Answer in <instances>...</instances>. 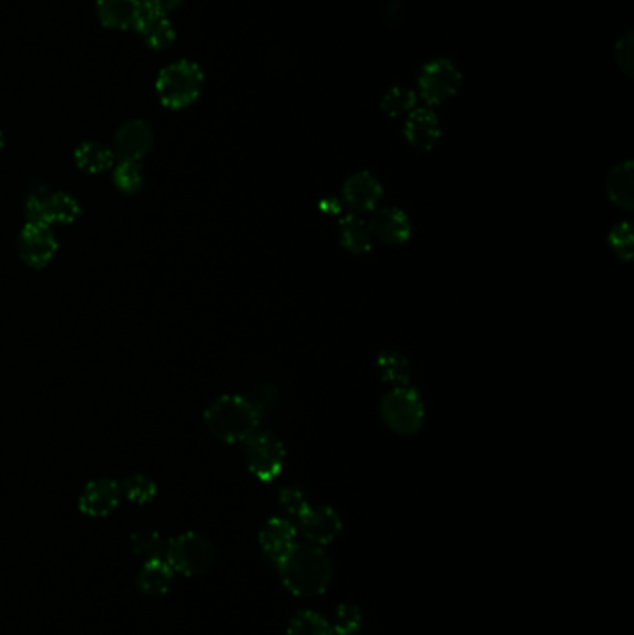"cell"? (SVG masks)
<instances>
[{
    "mask_svg": "<svg viewBox=\"0 0 634 635\" xmlns=\"http://www.w3.org/2000/svg\"><path fill=\"white\" fill-rule=\"evenodd\" d=\"M279 576L283 585L296 597H318L328 591L333 576L331 559L322 546L296 545L279 559Z\"/></svg>",
    "mask_w": 634,
    "mask_h": 635,
    "instance_id": "obj_1",
    "label": "cell"
},
{
    "mask_svg": "<svg viewBox=\"0 0 634 635\" xmlns=\"http://www.w3.org/2000/svg\"><path fill=\"white\" fill-rule=\"evenodd\" d=\"M261 409L250 398L225 394L207 407L205 424L218 441L244 442L259 428Z\"/></svg>",
    "mask_w": 634,
    "mask_h": 635,
    "instance_id": "obj_2",
    "label": "cell"
},
{
    "mask_svg": "<svg viewBox=\"0 0 634 635\" xmlns=\"http://www.w3.org/2000/svg\"><path fill=\"white\" fill-rule=\"evenodd\" d=\"M203 84L205 75L201 67L190 60H179L160 71L155 90L162 106L170 110H183L198 101Z\"/></svg>",
    "mask_w": 634,
    "mask_h": 635,
    "instance_id": "obj_3",
    "label": "cell"
},
{
    "mask_svg": "<svg viewBox=\"0 0 634 635\" xmlns=\"http://www.w3.org/2000/svg\"><path fill=\"white\" fill-rule=\"evenodd\" d=\"M216 558L218 554L211 541L196 532H185L173 537L168 541L164 552V559L173 572H179L188 578L207 574L214 567Z\"/></svg>",
    "mask_w": 634,
    "mask_h": 635,
    "instance_id": "obj_4",
    "label": "cell"
},
{
    "mask_svg": "<svg viewBox=\"0 0 634 635\" xmlns=\"http://www.w3.org/2000/svg\"><path fill=\"white\" fill-rule=\"evenodd\" d=\"M380 413L385 426L398 435L410 437L423 428V400L415 389L397 387L387 392L380 403Z\"/></svg>",
    "mask_w": 634,
    "mask_h": 635,
    "instance_id": "obj_5",
    "label": "cell"
},
{
    "mask_svg": "<svg viewBox=\"0 0 634 635\" xmlns=\"http://www.w3.org/2000/svg\"><path fill=\"white\" fill-rule=\"evenodd\" d=\"M244 442H246L244 446L246 465L250 468L251 474L265 483L276 480L285 467V457H287L283 442L268 431H259V433L255 431L250 439Z\"/></svg>",
    "mask_w": 634,
    "mask_h": 635,
    "instance_id": "obj_6",
    "label": "cell"
},
{
    "mask_svg": "<svg viewBox=\"0 0 634 635\" xmlns=\"http://www.w3.org/2000/svg\"><path fill=\"white\" fill-rule=\"evenodd\" d=\"M462 86V73L456 65L445 58L432 60L423 67L419 78V88L424 101L428 104L445 103L454 97Z\"/></svg>",
    "mask_w": 634,
    "mask_h": 635,
    "instance_id": "obj_7",
    "label": "cell"
},
{
    "mask_svg": "<svg viewBox=\"0 0 634 635\" xmlns=\"http://www.w3.org/2000/svg\"><path fill=\"white\" fill-rule=\"evenodd\" d=\"M58 251V240L51 225L27 223L17 238V253L30 268H45Z\"/></svg>",
    "mask_w": 634,
    "mask_h": 635,
    "instance_id": "obj_8",
    "label": "cell"
},
{
    "mask_svg": "<svg viewBox=\"0 0 634 635\" xmlns=\"http://www.w3.org/2000/svg\"><path fill=\"white\" fill-rule=\"evenodd\" d=\"M155 132L144 119H131L119 127L114 136V155L121 160H140L151 151Z\"/></svg>",
    "mask_w": 634,
    "mask_h": 635,
    "instance_id": "obj_9",
    "label": "cell"
},
{
    "mask_svg": "<svg viewBox=\"0 0 634 635\" xmlns=\"http://www.w3.org/2000/svg\"><path fill=\"white\" fill-rule=\"evenodd\" d=\"M121 500V487L114 480H93L80 493L79 509L86 517L103 519L112 515Z\"/></svg>",
    "mask_w": 634,
    "mask_h": 635,
    "instance_id": "obj_10",
    "label": "cell"
},
{
    "mask_svg": "<svg viewBox=\"0 0 634 635\" xmlns=\"http://www.w3.org/2000/svg\"><path fill=\"white\" fill-rule=\"evenodd\" d=\"M296 528L313 545H330L343 530V520L331 507H311L302 519H298Z\"/></svg>",
    "mask_w": 634,
    "mask_h": 635,
    "instance_id": "obj_11",
    "label": "cell"
},
{
    "mask_svg": "<svg viewBox=\"0 0 634 635\" xmlns=\"http://www.w3.org/2000/svg\"><path fill=\"white\" fill-rule=\"evenodd\" d=\"M382 194H384L382 184L369 171H359L344 182V203H346V207L357 214L372 212L378 205Z\"/></svg>",
    "mask_w": 634,
    "mask_h": 635,
    "instance_id": "obj_12",
    "label": "cell"
},
{
    "mask_svg": "<svg viewBox=\"0 0 634 635\" xmlns=\"http://www.w3.org/2000/svg\"><path fill=\"white\" fill-rule=\"evenodd\" d=\"M133 30L140 34V38L144 39V43L153 51L168 49L177 38L175 26L168 19V15L149 10L146 6H144L142 13L138 15Z\"/></svg>",
    "mask_w": 634,
    "mask_h": 635,
    "instance_id": "obj_13",
    "label": "cell"
},
{
    "mask_svg": "<svg viewBox=\"0 0 634 635\" xmlns=\"http://www.w3.org/2000/svg\"><path fill=\"white\" fill-rule=\"evenodd\" d=\"M298 528L287 519H270L259 533V545L263 548L266 558L278 565L292 546L296 545Z\"/></svg>",
    "mask_w": 634,
    "mask_h": 635,
    "instance_id": "obj_14",
    "label": "cell"
},
{
    "mask_svg": "<svg viewBox=\"0 0 634 635\" xmlns=\"http://www.w3.org/2000/svg\"><path fill=\"white\" fill-rule=\"evenodd\" d=\"M370 233L387 244H404L411 236V223L404 210L395 207L374 212L369 221Z\"/></svg>",
    "mask_w": 634,
    "mask_h": 635,
    "instance_id": "obj_15",
    "label": "cell"
},
{
    "mask_svg": "<svg viewBox=\"0 0 634 635\" xmlns=\"http://www.w3.org/2000/svg\"><path fill=\"white\" fill-rule=\"evenodd\" d=\"M97 19L110 30H131L144 10L142 0H97Z\"/></svg>",
    "mask_w": 634,
    "mask_h": 635,
    "instance_id": "obj_16",
    "label": "cell"
},
{
    "mask_svg": "<svg viewBox=\"0 0 634 635\" xmlns=\"http://www.w3.org/2000/svg\"><path fill=\"white\" fill-rule=\"evenodd\" d=\"M404 134H406V140L415 149L430 151L436 145L437 140L441 138V127H439L436 114L426 110V108L415 110L406 121Z\"/></svg>",
    "mask_w": 634,
    "mask_h": 635,
    "instance_id": "obj_17",
    "label": "cell"
},
{
    "mask_svg": "<svg viewBox=\"0 0 634 635\" xmlns=\"http://www.w3.org/2000/svg\"><path fill=\"white\" fill-rule=\"evenodd\" d=\"M173 574L175 572L166 559H147L136 576V585L144 595L162 597L172 587Z\"/></svg>",
    "mask_w": 634,
    "mask_h": 635,
    "instance_id": "obj_18",
    "label": "cell"
},
{
    "mask_svg": "<svg viewBox=\"0 0 634 635\" xmlns=\"http://www.w3.org/2000/svg\"><path fill=\"white\" fill-rule=\"evenodd\" d=\"M114 151L99 142L80 143L75 151V162L84 173L99 175L114 166Z\"/></svg>",
    "mask_w": 634,
    "mask_h": 635,
    "instance_id": "obj_19",
    "label": "cell"
},
{
    "mask_svg": "<svg viewBox=\"0 0 634 635\" xmlns=\"http://www.w3.org/2000/svg\"><path fill=\"white\" fill-rule=\"evenodd\" d=\"M608 197L621 208H633V162L627 160L610 171L607 179Z\"/></svg>",
    "mask_w": 634,
    "mask_h": 635,
    "instance_id": "obj_20",
    "label": "cell"
},
{
    "mask_svg": "<svg viewBox=\"0 0 634 635\" xmlns=\"http://www.w3.org/2000/svg\"><path fill=\"white\" fill-rule=\"evenodd\" d=\"M341 244L354 255H363L372 247L369 223L357 216H346L341 220Z\"/></svg>",
    "mask_w": 634,
    "mask_h": 635,
    "instance_id": "obj_21",
    "label": "cell"
},
{
    "mask_svg": "<svg viewBox=\"0 0 634 635\" xmlns=\"http://www.w3.org/2000/svg\"><path fill=\"white\" fill-rule=\"evenodd\" d=\"M378 370L385 383L397 387H408L411 377L410 361L398 351H384L378 357Z\"/></svg>",
    "mask_w": 634,
    "mask_h": 635,
    "instance_id": "obj_22",
    "label": "cell"
},
{
    "mask_svg": "<svg viewBox=\"0 0 634 635\" xmlns=\"http://www.w3.org/2000/svg\"><path fill=\"white\" fill-rule=\"evenodd\" d=\"M80 214H82V207H80L77 197H73L67 192H49L47 195V220L49 225L53 223H73L75 220H79Z\"/></svg>",
    "mask_w": 634,
    "mask_h": 635,
    "instance_id": "obj_23",
    "label": "cell"
},
{
    "mask_svg": "<svg viewBox=\"0 0 634 635\" xmlns=\"http://www.w3.org/2000/svg\"><path fill=\"white\" fill-rule=\"evenodd\" d=\"M146 173L140 160H121L114 169V184L123 194H138L144 188Z\"/></svg>",
    "mask_w": 634,
    "mask_h": 635,
    "instance_id": "obj_24",
    "label": "cell"
},
{
    "mask_svg": "<svg viewBox=\"0 0 634 635\" xmlns=\"http://www.w3.org/2000/svg\"><path fill=\"white\" fill-rule=\"evenodd\" d=\"M119 487H121V494H125L127 500H131L138 506L151 504L157 496V483L147 478L146 474H133L125 478Z\"/></svg>",
    "mask_w": 634,
    "mask_h": 635,
    "instance_id": "obj_25",
    "label": "cell"
},
{
    "mask_svg": "<svg viewBox=\"0 0 634 635\" xmlns=\"http://www.w3.org/2000/svg\"><path fill=\"white\" fill-rule=\"evenodd\" d=\"M289 635H335L326 617L315 611H300L292 617Z\"/></svg>",
    "mask_w": 634,
    "mask_h": 635,
    "instance_id": "obj_26",
    "label": "cell"
},
{
    "mask_svg": "<svg viewBox=\"0 0 634 635\" xmlns=\"http://www.w3.org/2000/svg\"><path fill=\"white\" fill-rule=\"evenodd\" d=\"M131 543H133L134 554L146 559V561L147 559L164 558L166 545H164V539L157 530H151V528L138 530V532L133 533Z\"/></svg>",
    "mask_w": 634,
    "mask_h": 635,
    "instance_id": "obj_27",
    "label": "cell"
},
{
    "mask_svg": "<svg viewBox=\"0 0 634 635\" xmlns=\"http://www.w3.org/2000/svg\"><path fill=\"white\" fill-rule=\"evenodd\" d=\"M415 101H417V95L413 91L397 86L385 93L382 99V110L387 116L397 117L411 110L415 106Z\"/></svg>",
    "mask_w": 634,
    "mask_h": 635,
    "instance_id": "obj_28",
    "label": "cell"
},
{
    "mask_svg": "<svg viewBox=\"0 0 634 635\" xmlns=\"http://www.w3.org/2000/svg\"><path fill=\"white\" fill-rule=\"evenodd\" d=\"M361 626V611L352 604H343L335 613V624H333V634L335 635H356Z\"/></svg>",
    "mask_w": 634,
    "mask_h": 635,
    "instance_id": "obj_29",
    "label": "cell"
},
{
    "mask_svg": "<svg viewBox=\"0 0 634 635\" xmlns=\"http://www.w3.org/2000/svg\"><path fill=\"white\" fill-rule=\"evenodd\" d=\"M279 504H281V507H283L291 517H296V519H302L305 513L311 509L307 498H305V494L302 493L300 489H296V487L281 489V493H279Z\"/></svg>",
    "mask_w": 634,
    "mask_h": 635,
    "instance_id": "obj_30",
    "label": "cell"
},
{
    "mask_svg": "<svg viewBox=\"0 0 634 635\" xmlns=\"http://www.w3.org/2000/svg\"><path fill=\"white\" fill-rule=\"evenodd\" d=\"M610 246L614 247V251L620 255L621 259L631 260L633 255V231L629 223H620L614 227V231L610 233L608 238Z\"/></svg>",
    "mask_w": 634,
    "mask_h": 635,
    "instance_id": "obj_31",
    "label": "cell"
},
{
    "mask_svg": "<svg viewBox=\"0 0 634 635\" xmlns=\"http://www.w3.org/2000/svg\"><path fill=\"white\" fill-rule=\"evenodd\" d=\"M614 58L616 64L627 77H633L634 69V39L633 32H627L625 36H621L616 43L614 49Z\"/></svg>",
    "mask_w": 634,
    "mask_h": 635,
    "instance_id": "obj_32",
    "label": "cell"
},
{
    "mask_svg": "<svg viewBox=\"0 0 634 635\" xmlns=\"http://www.w3.org/2000/svg\"><path fill=\"white\" fill-rule=\"evenodd\" d=\"M185 0H142V4L155 12L168 13L177 10Z\"/></svg>",
    "mask_w": 634,
    "mask_h": 635,
    "instance_id": "obj_33",
    "label": "cell"
},
{
    "mask_svg": "<svg viewBox=\"0 0 634 635\" xmlns=\"http://www.w3.org/2000/svg\"><path fill=\"white\" fill-rule=\"evenodd\" d=\"M2 147H4V134H2V130H0V151H2Z\"/></svg>",
    "mask_w": 634,
    "mask_h": 635,
    "instance_id": "obj_34",
    "label": "cell"
}]
</instances>
